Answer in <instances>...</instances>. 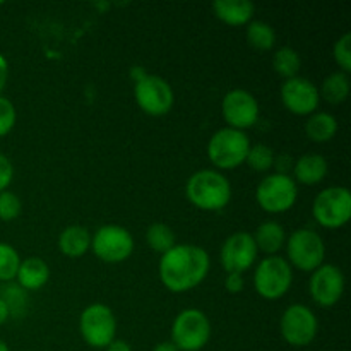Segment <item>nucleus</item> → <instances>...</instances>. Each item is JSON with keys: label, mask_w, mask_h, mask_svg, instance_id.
Masks as SVG:
<instances>
[{"label": "nucleus", "mask_w": 351, "mask_h": 351, "mask_svg": "<svg viewBox=\"0 0 351 351\" xmlns=\"http://www.w3.org/2000/svg\"><path fill=\"white\" fill-rule=\"evenodd\" d=\"M211 267L209 254L194 243H177L165 256H161L160 280L167 290L185 293L197 288L206 280Z\"/></svg>", "instance_id": "obj_1"}, {"label": "nucleus", "mask_w": 351, "mask_h": 351, "mask_svg": "<svg viewBox=\"0 0 351 351\" xmlns=\"http://www.w3.org/2000/svg\"><path fill=\"white\" fill-rule=\"evenodd\" d=\"M189 202L201 211H223L232 201V184L218 170H199L185 184Z\"/></svg>", "instance_id": "obj_2"}, {"label": "nucleus", "mask_w": 351, "mask_h": 351, "mask_svg": "<svg viewBox=\"0 0 351 351\" xmlns=\"http://www.w3.org/2000/svg\"><path fill=\"white\" fill-rule=\"evenodd\" d=\"M250 146L249 136L243 130L223 127L209 139L208 158L218 170H235L245 163Z\"/></svg>", "instance_id": "obj_3"}, {"label": "nucleus", "mask_w": 351, "mask_h": 351, "mask_svg": "<svg viewBox=\"0 0 351 351\" xmlns=\"http://www.w3.org/2000/svg\"><path fill=\"white\" fill-rule=\"evenodd\" d=\"M288 264L291 269L312 273L324 264L326 243L315 230L298 228L291 233L285 243Z\"/></svg>", "instance_id": "obj_4"}, {"label": "nucleus", "mask_w": 351, "mask_h": 351, "mask_svg": "<svg viewBox=\"0 0 351 351\" xmlns=\"http://www.w3.org/2000/svg\"><path fill=\"white\" fill-rule=\"evenodd\" d=\"M293 283V269L287 259L267 256L256 266L254 288L264 300H280L290 291Z\"/></svg>", "instance_id": "obj_5"}, {"label": "nucleus", "mask_w": 351, "mask_h": 351, "mask_svg": "<svg viewBox=\"0 0 351 351\" xmlns=\"http://www.w3.org/2000/svg\"><path fill=\"white\" fill-rule=\"evenodd\" d=\"M211 339V322L199 308H185L171 324L170 341L178 351H201Z\"/></svg>", "instance_id": "obj_6"}, {"label": "nucleus", "mask_w": 351, "mask_h": 351, "mask_svg": "<svg viewBox=\"0 0 351 351\" xmlns=\"http://www.w3.org/2000/svg\"><path fill=\"white\" fill-rule=\"evenodd\" d=\"M312 216L322 228H343L351 219V192L341 185L324 189L315 195Z\"/></svg>", "instance_id": "obj_7"}, {"label": "nucleus", "mask_w": 351, "mask_h": 351, "mask_svg": "<svg viewBox=\"0 0 351 351\" xmlns=\"http://www.w3.org/2000/svg\"><path fill=\"white\" fill-rule=\"evenodd\" d=\"M298 187L291 175L269 173L256 189V201L269 215L287 213L297 204Z\"/></svg>", "instance_id": "obj_8"}, {"label": "nucleus", "mask_w": 351, "mask_h": 351, "mask_svg": "<svg viewBox=\"0 0 351 351\" xmlns=\"http://www.w3.org/2000/svg\"><path fill=\"white\" fill-rule=\"evenodd\" d=\"M79 332L88 346L105 350L117 338V319L105 304H91L79 315Z\"/></svg>", "instance_id": "obj_9"}, {"label": "nucleus", "mask_w": 351, "mask_h": 351, "mask_svg": "<svg viewBox=\"0 0 351 351\" xmlns=\"http://www.w3.org/2000/svg\"><path fill=\"white\" fill-rule=\"evenodd\" d=\"M91 250L106 264H120L134 252V237L120 225H103L93 233Z\"/></svg>", "instance_id": "obj_10"}, {"label": "nucleus", "mask_w": 351, "mask_h": 351, "mask_svg": "<svg viewBox=\"0 0 351 351\" xmlns=\"http://www.w3.org/2000/svg\"><path fill=\"white\" fill-rule=\"evenodd\" d=\"M281 338L295 348H304L314 343L319 332V321L314 311L304 304L287 307L280 319Z\"/></svg>", "instance_id": "obj_11"}, {"label": "nucleus", "mask_w": 351, "mask_h": 351, "mask_svg": "<svg viewBox=\"0 0 351 351\" xmlns=\"http://www.w3.org/2000/svg\"><path fill=\"white\" fill-rule=\"evenodd\" d=\"M134 98L137 106L149 117H163L173 108V88L167 79L146 74L134 84Z\"/></svg>", "instance_id": "obj_12"}, {"label": "nucleus", "mask_w": 351, "mask_h": 351, "mask_svg": "<svg viewBox=\"0 0 351 351\" xmlns=\"http://www.w3.org/2000/svg\"><path fill=\"white\" fill-rule=\"evenodd\" d=\"M221 115L226 122V127L245 132L259 120V101L247 89H232L223 96Z\"/></svg>", "instance_id": "obj_13"}, {"label": "nucleus", "mask_w": 351, "mask_h": 351, "mask_svg": "<svg viewBox=\"0 0 351 351\" xmlns=\"http://www.w3.org/2000/svg\"><path fill=\"white\" fill-rule=\"evenodd\" d=\"M308 293L319 307H335L345 293V274L335 264L324 263L321 267L311 273Z\"/></svg>", "instance_id": "obj_14"}, {"label": "nucleus", "mask_w": 351, "mask_h": 351, "mask_svg": "<svg viewBox=\"0 0 351 351\" xmlns=\"http://www.w3.org/2000/svg\"><path fill=\"white\" fill-rule=\"evenodd\" d=\"M256 242L252 233L235 232L223 242L219 250V263H221L225 273L243 274L256 264L257 261Z\"/></svg>", "instance_id": "obj_15"}, {"label": "nucleus", "mask_w": 351, "mask_h": 351, "mask_svg": "<svg viewBox=\"0 0 351 351\" xmlns=\"http://www.w3.org/2000/svg\"><path fill=\"white\" fill-rule=\"evenodd\" d=\"M280 95L285 108L297 117H311L312 113L317 112L321 103L317 86L300 75L285 81Z\"/></svg>", "instance_id": "obj_16"}, {"label": "nucleus", "mask_w": 351, "mask_h": 351, "mask_svg": "<svg viewBox=\"0 0 351 351\" xmlns=\"http://www.w3.org/2000/svg\"><path fill=\"white\" fill-rule=\"evenodd\" d=\"M293 180L302 185H317L328 177L329 165L322 154L307 153L302 154L293 163Z\"/></svg>", "instance_id": "obj_17"}, {"label": "nucleus", "mask_w": 351, "mask_h": 351, "mask_svg": "<svg viewBox=\"0 0 351 351\" xmlns=\"http://www.w3.org/2000/svg\"><path fill=\"white\" fill-rule=\"evenodd\" d=\"M213 12L226 26H247L252 21L256 5L250 0H216Z\"/></svg>", "instance_id": "obj_18"}, {"label": "nucleus", "mask_w": 351, "mask_h": 351, "mask_svg": "<svg viewBox=\"0 0 351 351\" xmlns=\"http://www.w3.org/2000/svg\"><path fill=\"white\" fill-rule=\"evenodd\" d=\"M14 281L23 287L27 293L41 290L50 281V266L41 257H27L21 261Z\"/></svg>", "instance_id": "obj_19"}, {"label": "nucleus", "mask_w": 351, "mask_h": 351, "mask_svg": "<svg viewBox=\"0 0 351 351\" xmlns=\"http://www.w3.org/2000/svg\"><path fill=\"white\" fill-rule=\"evenodd\" d=\"M57 245L65 257L79 259L91 249V233L86 226L71 225L62 230Z\"/></svg>", "instance_id": "obj_20"}, {"label": "nucleus", "mask_w": 351, "mask_h": 351, "mask_svg": "<svg viewBox=\"0 0 351 351\" xmlns=\"http://www.w3.org/2000/svg\"><path fill=\"white\" fill-rule=\"evenodd\" d=\"M257 250L266 256H276L287 243V232L281 223L267 219L257 226L256 233H252Z\"/></svg>", "instance_id": "obj_21"}, {"label": "nucleus", "mask_w": 351, "mask_h": 351, "mask_svg": "<svg viewBox=\"0 0 351 351\" xmlns=\"http://www.w3.org/2000/svg\"><path fill=\"white\" fill-rule=\"evenodd\" d=\"M305 134L312 143L324 144L338 134V120L328 112H315L305 122Z\"/></svg>", "instance_id": "obj_22"}, {"label": "nucleus", "mask_w": 351, "mask_h": 351, "mask_svg": "<svg viewBox=\"0 0 351 351\" xmlns=\"http://www.w3.org/2000/svg\"><path fill=\"white\" fill-rule=\"evenodd\" d=\"M350 95V75L341 71H336L324 79L319 88L321 99L328 101L329 105H341L346 101Z\"/></svg>", "instance_id": "obj_23"}, {"label": "nucleus", "mask_w": 351, "mask_h": 351, "mask_svg": "<svg viewBox=\"0 0 351 351\" xmlns=\"http://www.w3.org/2000/svg\"><path fill=\"white\" fill-rule=\"evenodd\" d=\"M0 298L7 305L9 315L12 319H21L27 314V308H29V293L23 287H19L16 281L3 283V287L0 288Z\"/></svg>", "instance_id": "obj_24"}, {"label": "nucleus", "mask_w": 351, "mask_h": 351, "mask_svg": "<svg viewBox=\"0 0 351 351\" xmlns=\"http://www.w3.org/2000/svg\"><path fill=\"white\" fill-rule=\"evenodd\" d=\"M247 43L254 48V50L259 51H269L273 50L274 45H276V31L266 21L252 19L247 24L245 31Z\"/></svg>", "instance_id": "obj_25"}, {"label": "nucleus", "mask_w": 351, "mask_h": 351, "mask_svg": "<svg viewBox=\"0 0 351 351\" xmlns=\"http://www.w3.org/2000/svg\"><path fill=\"white\" fill-rule=\"evenodd\" d=\"M273 69L285 81L297 77L302 69L300 53L291 47L278 48L273 55Z\"/></svg>", "instance_id": "obj_26"}, {"label": "nucleus", "mask_w": 351, "mask_h": 351, "mask_svg": "<svg viewBox=\"0 0 351 351\" xmlns=\"http://www.w3.org/2000/svg\"><path fill=\"white\" fill-rule=\"evenodd\" d=\"M146 242L153 252L165 256L168 250L177 245V237L173 230L165 223H153L146 230Z\"/></svg>", "instance_id": "obj_27"}, {"label": "nucleus", "mask_w": 351, "mask_h": 351, "mask_svg": "<svg viewBox=\"0 0 351 351\" xmlns=\"http://www.w3.org/2000/svg\"><path fill=\"white\" fill-rule=\"evenodd\" d=\"M274 151L273 147H269L267 144H254L250 146L249 153H247L245 163L250 170L259 171V173H266L273 168L274 165Z\"/></svg>", "instance_id": "obj_28"}, {"label": "nucleus", "mask_w": 351, "mask_h": 351, "mask_svg": "<svg viewBox=\"0 0 351 351\" xmlns=\"http://www.w3.org/2000/svg\"><path fill=\"white\" fill-rule=\"evenodd\" d=\"M19 252L10 243L0 242V281L9 283L16 280L17 269L21 264Z\"/></svg>", "instance_id": "obj_29"}, {"label": "nucleus", "mask_w": 351, "mask_h": 351, "mask_svg": "<svg viewBox=\"0 0 351 351\" xmlns=\"http://www.w3.org/2000/svg\"><path fill=\"white\" fill-rule=\"evenodd\" d=\"M23 213V202L19 195L10 191L0 192V221H14Z\"/></svg>", "instance_id": "obj_30"}, {"label": "nucleus", "mask_w": 351, "mask_h": 351, "mask_svg": "<svg viewBox=\"0 0 351 351\" xmlns=\"http://www.w3.org/2000/svg\"><path fill=\"white\" fill-rule=\"evenodd\" d=\"M332 58L341 69V72L350 74L351 72V34L346 33L339 38L332 47Z\"/></svg>", "instance_id": "obj_31"}, {"label": "nucleus", "mask_w": 351, "mask_h": 351, "mask_svg": "<svg viewBox=\"0 0 351 351\" xmlns=\"http://www.w3.org/2000/svg\"><path fill=\"white\" fill-rule=\"evenodd\" d=\"M16 120L17 113L14 103L9 98L0 95V137H5L12 132Z\"/></svg>", "instance_id": "obj_32"}, {"label": "nucleus", "mask_w": 351, "mask_h": 351, "mask_svg": "<svg viewBox=\"0 0 351 351\" xmlns=\"http://www.w3.org/2000/svg\"><path fill=\"white\" fill-rule=\"evenodd\" d=\"M14 178V167L5 154L0 153V192L7 191L9 185L12 184Z\"/></svg>", "instance_id": "obj_33"}, {"label": "nucleus", "mask_w": 351, "mask_h": 351, "mask_svg": "<svg viewBox=\"0 0 351 351\" xmlns=\"http://www.w3.org/2000/svg\"><path fill=\"white\" fill-rule=\"evenodd\" d=\"M245 287V280H243V274L239 273H228L225 278V288L228 293H240Z\"/></svg>", "instance_id": "obj_34"}, {"label": "nucleus", "mask_w": 351, "mask_h": 351, "mask_svg": "<svg viewBox=\"0 0 351 351\" xmlns=\"http://www.w3.org/2000/svg\"><path fill=\"white\" fill-rule=\"evenodd\" d=\"M293 163L295 161L291 160L290 154H280V156H274V165L273 168H276V173H283V175H290L288 171L293 170Z\"/></svg>", "instance_id": "obj_35"}, {"label": "nucleus", "mask_w": 351, "mask_h": 351, "mask_svg": "<svg viewBox=\"0 0 351 351\" xmlns=\"http://www.w3.org/2000/svg\"><path fill=\"white\" fill-rule=\"evenodd\" d=\"M7 81H9V62L0 53V95H2L3 88H5Z\"/></svg>", "instance_id": "obj_36"}, {"label": "nucleus", "mask_w": 351, "mask_h": 351, "mask_svg": "<svg viewBox=\"0 0 351 351\" xmlns=\"http://www.w3.org/2000/svg\"><path fill=\"white\" fill-rule=\"evenodd\" d=\"M105 351H132V346H130L125 339L115 338L108 346H106Z\"/></svg>", "instance_id": "obj_37"}, {"label": "nucleus", "mask_w": 351, "mask_h": 351, "mask_svg": "<svg viewBox=\"0 0 351 351\" xmlns=\"http://www.w3.org/2000/svg\"><path fill=\"white\" fill-rule=\"evenodd\" d=\"M151 351H178V348L171 341H161Z\"/></svg>", "instance_id": "obj_38"}, {"label": "nucleus", "mask_w": 351, "mask_h": 351, "mask_svg": "<svg viewBox=\"0 0 351 351\" xmlns=\"http://www.w3.org/2000/svg\"><path fill=\"white\" fill-rule=\"evenodd\" d=\"M9 319H10L9 308H7V305L3 304V300H2V298H0V326L5 324V322L9 321Z\"/></svg>", "instance_id": "obj_39"}, {"label": "nucleus", "mask_w": 351, "mask_h": 351, "mask_svg": "<svg viewBox=\"0 0 351 351\" xmlns=\"http://www.w3.org/2000/svg\"><path fill=\"white\" fill-rule=\"evenodd\" d=\"M130 75H132L134 82H137L141 77H144V75H146V71H144L143 67H132V71H130Z\"/></svg>", "instance_id": "obj_40"}, {"label": "nucleus", "mask_w": 351, "mask_h": 351, "mask_svg": "<svg viewBox=\"0 0 351 351\" xmlns=\"http://www.w3.org/2000/svg\"><path fill=\"white\" fill-rule=\"evenodd\" d=\"M0 351H10V350H9V346H7L5 343L2 341V339H0Z\"/></svg>", "instance_id": "obj_41"}]
</instances>
